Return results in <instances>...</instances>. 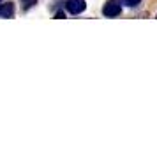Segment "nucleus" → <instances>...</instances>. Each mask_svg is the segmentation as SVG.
Listing matches in <instances>:
<instances>
[{"label":"nucleus","mask_w":157,"mask_h":151,"mask_svg":"<svg viewBox=\"0 0 157 151\" xmlns=\"http://www.w3.org/2000/svg\"><path fill=\"white\" fill-rule=\"evenodd\" d=\"M122 13V7L118 2H115V0H109L104 4V7H102V14L106 16V18H115V16H118Z\"/></svg>","instance_id":"nucleus-1"},{"label":"nucleus","mask_w":157,"mask_h":151,"mask_svg":"<svg viewBox=\"0 0 157 151\" xmlns=\"http://www.w3.org/2000/svg\"><path fill=\"white\" fill-rule=\"evenodd\" d=\"M120 2H122V4H125L127 7H134V5H138L141 0H120Z\"/></svg>","instance_id":"nucleus-4"},{"label":"nucleus","mask_w":157,"mask_h":151,"mask_svg":"<svg viewBox=\"0 0 157 151\" xmlns=\"http://www.w3.org/2000/svg\"><path fill=\"white\" fill-rule=\"evenodd\" d=\"M13 14H14V5L11 2L0 5V18H13Z\"/></svg>","instance_id":"nucleus-3"},{"label":"nucleus","mask_w":157,"mask_h":151,"mask_svg":"<svg viewBox=\"0 0 157 151\" xmlns=\"http://www.w3.org/2000/svg\"><path fill=\"white\" fill-rule=\"evenodd\" d=\"M0 2H2V0H0Z\"/></svg>","instance_id":"nucleus-5"},{"label":"nucleus","mask_w":157,"mask_h":151,"mask_svg":"<svg viewBox=\"0 0 157 151\" xmlns=\"http://www.w3.org/2000/svg\"><path fill=\"white\" fill-rule=\"evenodd\" d=\"M65 9L71 14H79L86 9V2L85 0H69V2H65Z\"/></svg>","instance_id":"nucleus-2"}]
</instances>
